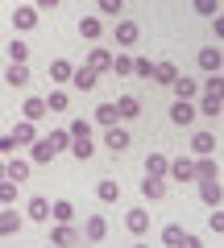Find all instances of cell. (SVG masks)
Instances as JSON below:
<instances>
[{"instance_id":"41","label":"cell","mask_w":224,"mask_h":248,"mask_svg":"<svg viewBox=\"0 0 224 248\" xmlns=\"http://www.w3.org/2000/svg\"><path fill=\"white\" fill-rule=\"evenodd\" d=\"M133 75L137 79H154V62L150 58H133Z\"/></svg>"},{"instance_id":"20","label":"cell","mask_w":224,"mask_h":248,"mask_svg":"<svg viewBox=\"0 0 224 248\" xmlns=\"http://www.w3.org/2000/svg\"><path fill=\"white\" fill-rule=\"evenodd\" d=\"M46 112H50V108H46V95H29L25 108H21V116H25V120H42Z\"/></svg>"},{"instance_id":"35","label":"cell","mask_w":224,"mask_h":248,"mask_svg":"<svg viewBox=\"0 0 224 248\" xmlns=\"http://www.w3.org/2000/svg\"><path fill=\"white\" fill-rule=\"evenodd\" d=\"M17 195H21V186L13 182V178H4V182H0V203L13 207V203H17Z\"/></svg>"},{"instance_id":"31","label":"cell","mask_w":224,"mask_h":248,"mask_svg":"<svg viewBox=\"0 0 224 248\" xmlns=\"http://www.w3.org/2000/svg\"><path fill=\"white\" fill-rule=\"evenodd\" d=\"M96 195H100V203H117V199H121V186L112 182V178H104V182L96 186Z\"/></svg>"},{"instance_id":"17","label":"cell","mask_w":224,"mask_h":248,"mask_svg":"<svg viewBox=\"0 0 224 248\" xmlns=\"http://www.w3.org/2000/svg\"><path fill=\"white\" fill-rule=\"evenodd\" d=\"M0 79L9 83V87H25V83H29V66H25V62H13V66L0 75Z\"/></svg>"},{"instance_id":"6","label":"cell","mask_w":224,"mask_h":248,"mask_svg":"<svg viewBox=\"0 0 224 248\" xmlns=\"http://www.w3.org/2000/svg\"><path fill=\"white\" fill-rule=\"evenodd\" d=\"M13 141H17L21 149H29V145L37 141V120H25V116H21L17 128H13Z\"/></svg>"},{"instance_id":"51","label":"cell","mask_w":224,"mask_h":248,"mask_svg":"<svg viewBox=\"0 0 224 248\" xmlns=\"http://www.w3.org/2000/svg\"><path fill=\"white\" fill-rule=\"evenodd\" d=\"M0 83H4V79H0Z\"/></svg>"},{"instance_id":"48","label":"cell","mask_w":224,"mask_h":248,"mask_svg":"<svg viewBox=\"0 0 224 248\" xmlns=\"http://www.w3.org/2000/svg\"><path fill=\"white\" fill-rule=\"evenodd\" d=\"M54 4H58V0H37V9H54Z\"/></svg>"},{"instance_id":"50","label":"cell","mask_w":224,"mask_h":248,"mask_svg":"<svg viewBox=\"0 0 224 248\" xmlns=\"http://www.w3.org/2000/svg\"><path fill=\"white\" fill-rule=\"evenodd\" d=\"M133 248H150V244H133Z\"/></svg>"},{"instance_id":"19","label":"cell","mask_w":224,"mask_h":248,"mask_svg":"<svg viewBox=\"0 0 224 248\" xmlns=\"http://www.w3.org/2000/svg\"><path fill=\"white\" fill-rule=\"evenodd\" d=\"M87 66H91L96 75L112 71V50H87Z\"/></svg>"},{"instance_id":"4","label":"cell","mask_w":224,"mask_h":248,"mask_svg":"<svg viewBox=\"0 0 224 248\" xmlns=\"http://www.w3.org/2000/svg\"><path fill=\"white\" fill-rule=\"evenodd\" d=\"M34 25H37V4H17L13 9V29L17 33H29Z\"/></svg>"},{"instance_id":"1","label":"cell","mask_w":224,"mask_h":248,"mask_svg":"<svg viewBox=\"0 0 224 248\" xmlns=\"http://www.w3.org/2000/svg\"><path fill=\"white\" fill-rule=\"evenodd\" d=\"M58 157V145H54V137L46 133V137H37L34 145H29V161H37V166H46V161H54Z\"/></svg>"},{"instance_id":"9","label":"cell","mask_w":224,"mask_h":248,"mask_svg":"<svg viewBox=\"0 0 224 248\" xmlns=\"http://www.w3.org/2000/svg\"><path fill=\"white\" fill-rule=\"evenodd\" d=\"M4 166H9V178H13V182H25L29 170H34V161L21 157V153H13V157H4Z\"/></svg>"},{"instance_id":"28","label":"cell","mask_w":224,"mask_h":248,"mask_svg":"<svg viewBox=\"0 0 224 248\" xmlns=\"http://www.w3.org/2000/svg\"><path fill=\"white\" fill-rule=\"evenodd\" d=\"M83 236H87V240H104V236H108L104 215H87V228H83Z\"/></svg>"},{"instance_id":"36","label":"cell","mask_w":224,"mask_h":248,"mask_svg":"<svg viewBox=\"0 0 224 248\" xmlns=\"http://www.w3.org/2000/svg\"><path fill=\"white\" fill-rule=\"evenodd\" d=\"M183 236H187V232H183L179 223H171V228H162V244H166V248H179V244H183Z\"/></svg>"},{"instance_id":"29","label":"cell","mask_w":224,"mask_h":248,"mask_svg":"<svg viewBox=\"0 0 224 248\" xmlns=\"http://www.w3.org/2000/svg\"><path fill=\"white\" fill-rule=\"evenodd\" d=\"M199 87H204V95H216V99H224V75H220V71H212L204 83H199Z\"/></svg>"},{"instance_id":"8","label":"cell","mask_w":224,"mask_h":248,"mask_svg":"<svg viewBox=\"0 0 224 248\" xmlns=\"http://www.w3.org/2000/svg\"><path fill=\"white\" fill-rule=\"evenodd\" d=\"M104 145H108L112 153H125V149H129V133L121 128V124H108V128H104Z\"/></svg>"},{"instance_id":"14","label":"cell","mask_w":224,"mask_h":248,"mask_svg":"<svg viewBox=\"0 0 224 248\" xmlns=\"http://www.w3.org/2000/svg\"><path fill=\"white\" fill-rule=\"evenodd\" d=\"M166 170H171V157H166V153L154 149L150 157H145V174H150V178H166Z\"/></svg>"},{"instance_id":"25","label":"cell","mask_w":224,"mask_h":248,"mask_svg":"<svg viewBox=\"0 0 224 248\" xmlns=\"http://www.w3.org/2000/svg\"><path fill=\"white\" fill-rule=\"evenodd\" d=\"M141 195L158 203V199L166 195V178H150V174H145V182H141Z\"/></svg>"},{"instance_id":"30","label":"cell","mask_w":224,"mask_h":248,"mask_svg":"<svg viewBox=\"0 0 224 248\" xmlns=\"http://www.w3.org/2000/svg\"><path fill=\"white\" fill-rule=\"evenodd\" d=\"M46 108H50V112H67V108H71V95H67L63 87H54L50 95H46Z\"/></svg>"},{"instance_id":"2","label":"cell","mask_w":224,"mask_h":248,"mask_svg":"<svg viewBox=\"0 0 224 248\" xmlns=\"http://www.w3.org/2000/svg\"><path fill=\"white\" fill-rule=\"evenodd\" d=\"M83 240V232H75L71 223H54L50 228V248H75Z\"/></svg>"},{"instance_id":"16","label":"cell","mask_w":224,"mask_h":248,"mask_svg":"<svg viewBox=\"0 0 224 248\" xmlns=\"http://www.w3.org/2000/svg\"><path fill=\"white\" fill-rule=\"evenodd\" d=\"M96 83H100V75L91 71V66H79V71L71 75V87H75V91H91Z\"/></svg>"},{"instance_id":"39","label":"cell","mask_w":224,"mask_h":248,"mask_svg":"<svg viewBox=\"0 0 224 248\" xmlns=\"http://www.w3.org/2000/svg\"><path fill=\"white\" fill-rule=\"evenodd\" d=\"M9 58L13 62H29V46L21 42V37H13V42H9Z\"/></svg>"},{"instance_id":"5","label":"cell","mask_w":224,"mask_h":248,"mask_svg":"<svg viewBox=\"0 0 224 248\" xmlns=\"http://www.w3.org/2000/svg\"><path fill=\"white\" fill-rule=\"evenodd\" d=\"M199 199H204L207 207H220V203H224V186H220V178H204V182H199Z\"/></svg>"},{"instance_id":"46","label":"cell","mask_w":224,"mask_h":248,"mask_svg":"<svg viewBox=\"0 0 224 248\" xmlns=\"http://www.w3.org/2000/svg\"><path fill=\"white\" fill-rule=\"evenodd\" d=\"M179 248H204V240H199V236H191V232H187V236H183V244Z\"/></svg>"},{"instance_id":"34","label":"cell","mask_w":224,"mask_h":248,"mask_svg":"<svg viewBox=\"0 0 224 248\" xmlns=\"http://www.w3.org/2000/svg\"><path fill=\"white\" fill-rule=\"evenodd\" d=\"M117 120H121L117 104H100V108H96V124H104V128H108V124H117Z\"/></svg>"},{"instance_id":"27","label":"cell","mask_w":224,"mask_h":248,"mask_svg":"<svg viewBox=\"0 0 224 248\" xmlns=\"http://www.w3.org/2000/svg\"><path fill=\"white\" fill-rule=\"evenodd\" d=\"M117 112H121V120H133V116L141 112V99H137V95H121L117 99Z\"/></svg>"},{"instance_id":"13","label":"cell","mask_w":224,"mask_h":248,"mask_svg":"<svg viewBox=\"0 0 224 248\" xmlns=\"http://www.w3.org/2000/svg\"><path fill=\"white\" fill-rule=\"evenodd\" d=\"M171 91H174V99H195V95H199L204 87H199L195 79H187V75H179V79L171 83Z\"/></svg>"},{"instance_id":"21","label":"cell","mask_w":224,"mask_h":248,"mask_svg":"<svg viewBox=\"0 0 224 248\" xmlns=\"http://www.w3.org/2000/svg\"><path fill=\"white\" fill-rule=\"evenodd\" d=\"M191 153H195V157L216 153V137H212V133H195V137H191Z\"/></svg>"},{"instance_id":"23","label":"cell","mask_w":224,"mask_h":248,"mask_svg":"<svg viewBox=\"0 0 224 248\" xmlns=\"http://www.w3.org/2000/svg\"><path fill=\"white\" fill-rule=\"evenodd\" d=\"M79 33L87 37V42H100V37H104V21H100V17H83L79 21Z\"/></svg>"},{"instance_id":"24","label":"cell","mask_w":224,"mask_h":248,"mask_svg":"<svg viewBox=\"0 0 224 248\" xmlns=\"http://www.w3.org/2000/svg\"><path fill=\"white\" fill-rule=\"evenodd\" d=\"M195 178L204 182V178H220V166H216V157L207 153V157H195Z\"/></svg>"},{"instance_id":"32","label":"cell","mask_w":224,"mask_h":248,"mask_svg":"<svg viewBox=\"0 0 224 248\" xmlns=\"http://www.w3.org/2000/svg\"><path fill=\"white\" fill-rule=\"evenodd\" d=\"M199 66H204L207 75H212V71H220V66H224V58H220V50H199Z\"/></svg>"},{"instance_id":"26","label":"cell","mask_w":224,"mask_h":248,"mask_svg":"<svg viewBox=\"0 0 224 248\" xmlns=\"http://www.w3.org/2000/svg\"><path fill=\"white\" fill-rule=\"evenodd\" d=\"M71 75H75V66H71L67 58H54V62H50V79H54V83H71Z\"/></svg>"},{"instance_id":"10","label":"cell","mask_w":224,"mask_h":248,"mask_svg":"<svg viewBox=\"0 0 224 248\" xmlns=\"http://www.w3.org/2000/svg\"><path fill=\"white\" fill-rule=\"evenodd\" d=\"M25 219H34V223H46V219H50V199L34 195V199L25 203Z\"/></svg>"},{"instance_id":"43","label":"cell","mask_w":224,"mask_h":248,"mask_svg":"<svg viewBox=\"0 0 224 248\" xmlns=\"http://www.w3.org/2000/svg\"><path fill=\"white\" fill-rule=\"evenodd\" d=\"M121 9H125V0H100V13H104V17H117Z\"/></svg>"},{"instance_id":"7","label":"cell","mask_w":224,"mask_h":248,"mask_svg":"<svg viewBox=\"0 0 224 248\" xmlns=\"http://www.w3.org/2000/svg\"><path fill=\"white\" fill-rule=\"evenodd\" d=\"M137 33H141V29H137V21H129V17H121L117 25H112V37H117V46H133V42H137Z\"/></svg>"},{"instance_id":"49","label":"cell","mask_w":224,"mask_h":248,"mask_svg":"<svg viewBox=\"0 0 224 248\" xmlns=\"http://www.w3.org/2000/svg\"><path fill=\"white\" fill-rule=\"evenodd\" d=\"M4 178H9V166H4V157H0V182H4Z\"/></svg>"},{"instance_id":"44","label":"cell","mask_w":224,"mask_h":248,"mask_svg":"<svg viewBox=\"0 0 224 248\" xmlns=\"http://www.w3.org/2000/svg\"><path fill=\"white\" fill-rule=\"evenodd\" d=\"M207 228L224 236V211H220V207H212V215H207Z\"/></svg>"},{"instance_id":"40","label":"cell","mask_w":224,"mask_h":248,"mask_svg":"<svg viewBox=\"0 0 224 248\" xmlns=\"http://www.w3.org/2000/svg\"><path fill=\"white\" fill-rule=\"evenodd\" d=\"M67 133H71V141H83V137H91V124L87 120H71V124H67Z\"/></svg>"},{"instance_id":"11","label":"cell","mask_w":224,"mask_h":248,"mask_svg":"<svg viewBox=\"0 0 224 248\" xmlns=\"http://www.w3.org/2000/svg\"><path fill=\"white\" fill-rule=\"evenodd\" d=\"M195 116H199V108L191 104V99H174V104H171V120L174 124H191Z\"/></svg>"},{"instance_id":"45","label":"cell","mask_w":224,"mask_h":248,"mask_svg":"<svg viewBox=\"0 0 224 248\" xmlns=\"http://www.w3.org/2000/svg\"><path fill=\"white\" fill-rule=\"evenodd\" d=\"M195 13H204V17H216V13H220V4H216V0H195Z\"/></svg>"},{"instance_id":"3","label":"cell","mask_w":224,"mask_h":248,"mask_svg":"<svg viewBox=\"0 0 224 248\" xmlns=\"http://www.w3.org/2000/svg\"><path fill=\"white\" fill-rule=\"evenodd\" d=\"M166 178H171V182H195V161L191 157H171Z\"/></svg>"},{"instance_id":"22","label":"cell","mask_w":224,"mask_h":248,"mask_svg":"<svg viewBox=\"0 0 224 248\" xmlns=\"http://www.w3.org/2000/svg\"><path fill=\"white\" fill-rule=\"evenodd\" d=\"M13 232H21V211L4 207V211H0V236H13Z\"/></svg>"},{"instance_id":"18","label":"cell","mask_w":224,"mask_h":248,"mask_svg":"<svg viewBox=\"0 0 224 248\" xmlns=\"http://www.w3.org/2000/svg\"><path fill=\"white\" fill-rule=\"evenodd\" d=\"M50 219H54V223H71V219H75L71 199H54V203H50Z\"/></svg>"},{"instance_id":"37","label":"cell","mask_w":224,"mask_h":248,"mask_svg":"<svg viewBox=\"0 0 224 248\" xmlns=\"http://www.w3.org/2000/svg\"><path fill=\"white\" fill-rule=\"evenodd\" d=\"M112 71H117L121 79H125V75H133V58H129L125 50H121V54H112Z\"/></svg>"},{"instance_id":"38","label":"cell","mask_w":224,"mask_h":248,"mask_svg":"<svg viewBox=\"0 0 224 248\" xmlns=\"http://www.w3.org/2000/svg\"><path fill=\"white\" fill-rule=\"evenodd\" d=\"M71 153H75L79 161H87L91 153H96V145H91V137H83V141H71Z\"/></svg>"},{"instance_id":"33","label":"cell","mask_w":224,"mask_h":248,"mask_svg":"<svg viewBox=\"0 0 224 248\" xmlns=\"http://www.w3.org/2000/svg\"><path fill=\"white\" fill-rule=\"evenodd\" d=\"M220 108H224V99L204 95V91H199V116H220Z\"/></svg>"},{"instance_id":"12","label":"cell","mask_w":224,"mask_h":248,"mask_svg":"<svg viewBox=\"0 0 224 248\" xmlns=\"http://www.w3.org/2000/svg\"><path fill=\"white\" fill-rule=\"evenodd\" d=\"M125 228L133 232V236H145V232H150V211H141V207H133V211L125 215Z\"/></svg>"},{"instance_id":"47","label":"cell","mask_w":224,"mask_h":248,"mask_svg":"<svg viewBox=\"0 0 224 248\" xmlns=\"http://www.w3.org/2000/svg\"><path fill=\"white\" fill-rule=\"evenodd\" d=\"M212 29H216V37L224 42V17H216V25H212Z\"/></svg>"},{"instance_id":"15","label":"cell","mask_w":224,"mask_h":248,"mask_svg":"<svg viewBox=\"0 0 224 248\" xmlns=\"http://www.w3.org/2000/svg\"><path fill=\"white\" fill-rule=\"evenodd\" d=\"M174 79H179V66L174 62H154V83L158 87H171Z\"/></svg>"},{"instance_id":"42","label":"cell","mask_w":224,"mask_h":248,"mask_svg":"<svg viewBox=\"0 0 224 248\" xmlns=\"http://www.w3.org/2000/svg\"><path fill=\"white\" fill-rule=\"evenodd\" d=\"M17 149H21V145L13 141V133H4V137H0V157H13Z\"/></svg>"}]
</instances>
